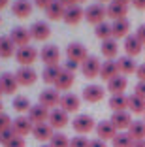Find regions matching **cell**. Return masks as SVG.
I'll list each match as a JSON object with an SVG mask.
<instances>
[{"label":"cell","mask_w":145,"mask_h":147,"mask_svg":"<svg viewBox=\"0 0 145 147\" xmlns=\"http://www.w3.org/2000/svg\"><path fill=\"white\" fill-rule=\"evenodd\" d=\"M72 126L77 134H89L90 130H96V123H94V119L89 113H81V115L74 117Z\"/></svg>","instance_id":"cell-1"},{"label":"cell","mask_w":145,"mask_h":147,"mask_svg":"<svg viewBox=\"0 0 145 147\" xmlns=\"http://www.w3.org/2000/svg\"><path fill=\"white\" fill-rule=\"evenodd\" d=\"M38 57H40V53L36 51V47H32V45L17 47V51H15V59H17V62H19L21 66H30V64H34Z\"/></svg>","instance_id":"cell-2"},{"label":"cell","mask_w":145,"mask_h":147,"mask_svg":"<svg viewBox=\"0 0 145 147\" xmlns=\"http://www.w3.org/2000/svg\"><path fill=\"white\" fill-rule=\"evenodd\" d=\"M66 57H68V61H76V62H79V64H83V62L89 59V53H87V47L83 43L72 42L68 47H66Z\"/></svg>","instance_id":"cell-3"},{"label":"cell","mask_w":145,"mask_h":147,"mask_svg":"<svg viewBox=\"0 0 145 147\" xmlns=\"http://www.w3.org/2000/svg\"><path fill=\"white\" fill-rule=\"evenodd\" d=\"M59 108L64 109L66 113H76V111H79V108H81V98H79L77 94H74V92H64V94L60 96Z\"/></svg>","instance_id":"cell-4"},{"label":"cell","mask_w":145,"mask_h":147,"mask_svg":"<svg viewBox=\"0 0 145 147\" xmlns=\"http://www.w3.org/2000/svg\"><path fill=\"white\" fill-rule=\"evenodd\" d=\"M106 17H107V11H106V8H104L102 4H90L89 8L85 9V19L94 26L100 25V23H104Z\"/></svg>","instance_id":"cell-5"},{"label":"cell","mask_w":145,"mask_h":147,"mask_svg":"<svg viewBox=\"0 0 145 147\" xmlns=\"http://www.w3.org/2000/svg\"><path fill=\"white\" fill-rule=\"evenodd\" d=\"M100 68H102V62H100L98 57H89L81 64V74L87 79H94V78H100Z\"/></svg>","instance_id":"cell-6"},{"label":"cell","mask_w":145,"mask_h":147,"mask_svg":"<svg viewBox=\"0 0 145 147\" xmlns=\"http://www.w3.org/2000/svg\"><path fill=\"white\" fill-rule=\"evenodd\" d=\"M111 123H113V126H115L119 132H126L128 128H130V125H132V113L128 111H115L113 115H111V119H109Z\"/></svg>","instance_id":"cell-7"},{"label":"cell","mask_w":145,"mask_h":147,"mask_svg":"<svg viewBox=\"0 0 145 147\" xmlns=\"http://www.w3.org/2000/svg\"><path fill=\"white\" fill-rule=\"evenodd\" d=\"M15 79H17L19 85L28 87V85H34V83H36L38 74H36L34 68H30V66H21V68L15 72Z\"/></svg>","instance_id":"cell-8"},{"label":"cell","mask_w":145,"mask_h":147,"mask_svg":"<svg viewBox=\"0 0 145 147\" xmlns=\"http://www.w3.org/2000/svg\"><path fill=\"white\" fill-rule=\"evenodd\" d=\"M40 59L45 66H57L60 61V51L57 45H43V49L40 51Z\"/></svg>","instance_id":"cell-9"},{"label":"cell","mask_w":145,"mask_h":147,"mask_svg":"<svg viewBox=\"0 0 145 147\" xmlns=\"http://www.w3.org/2000/svg\"><path fill=\"white\" fill-rule=\"evenodd\" d=\"M70 113H66L64 109H60V108H55V109H51V113H49V125L53 126L55 130H60V128H64V126L70 123Z\"/></svg>","instance_id":"cell-10"},{"label":"cell","mask_w":145,"mask_h":147,"mask_svg":"<svg viewBox=\"0 0 145 147\" xmlns=\"http://www.w3.org/2000/svg\"><path fill=\"white\" fill-rule=\"evenodd\" d=\"M49 113H51V109H47L42 104H36L28 109V119L32 121V125H42V123L49 121Z\"/></svg>","instance_id":"cell-11"},{"label":"cell","mask_w":145,"mask_h":147,"mask_svg":"<svg viewBox=\"0 0 145 147\" xmlns=\"http://www.w3.org/2000/svg\"><path fill=\"white\" fill-rule=\"evenodd\" d=\"M28 30H30L32 40H38V42H43V40H47L51 36V26L47 25V23H43V21H34L30 25Z\"/></svg>","instance_id":"cell-12"},{"label":"cell","mask_w":145,"mask_h":147,"mask_svg":"<svg viewBox=\"0 0 145 147\" xmlns=\"http://www.w3.org/2000/svg\"><path fill=\"white\" fill-rule=\"evenodd\" d=\"M104 94H106V91H104L102 85H87L85 89H83L81 92V98L87 100V102H90V104H96V102H100V100L104 98Z\"/></svg>","instance_id":"cell-13"},{"label":"cell","mask_w":145,"mask_h":147,"mask_svg":"<svg viewBox=\"0 0 145 147\" xmlns=\"http://www.w3.org/2000/svg\"><path fill=\"white\" fill-rule=\"evenodd\" d=\"M123 47H124L126 57H132V59H134V57H138L145 49V45L140 42V40H138L136 34H130V36H126V38H124V45H123Z\"/></svg>","instance_id":"cell-14"},{"label":"cell","mask_w":145,"mask_h":147,"mask_svg":"<svg viewBox=\"0 0 145 147\" xmlns=\"http://www.w3.org/2000/svg\"><path fill=\"white\" fill-rule=\"evenodd\" d=\"M117 134H119V130L113 126L111 121H100L98 125H96V136H98V140H102V142L113 140Z\"/></svg>","instance_id":"cell-15"},{"label":"cell","mask_w":145,"mask_h":147,"mask_svg":"<svg viewBox=\"0 0 145 147\" xmlns=\"http://www.w3.org/2000/svg\"><path fill=\"white\" fill-rule=\"evenodd\" d=\"M11 128L15 130V134H17V136H21V138H23V136H26V134H32L34 125H32V121H30L28 117L19 115V117H15V119H13Z\"/></svg>","instance_id":"cell-16"},{"label":"cell","mask_w":145,"mask_h":147,"mask_svg":"<svg viewBox=\"0 0 145 147\" xmlns=\"http://www.w3.org/2000/svg\"><path fill=\"white\" fill-rule=\"evenodd\" d=\"M60 102V94L57 89H43L40 92V104L45 106L47 109H55V106H59Z\"/></svg>","instance_id":"cell-17"},{"label":"cell","mask_w":145,"mask_h":147,"mask_svg":"<svg viewBox=\"0 0 145 147\" xmlns=\"http://www.w3.org/2000/svg\"><path fill=\"white\" fill-rule=\"evenodd\" d=\"M9 38H11V42L15 43L17 47H25V45H28L30 40H32V36H30L28 28H25V26H15V28L9 32Z\"/></svg>","instance_id":"cell-18"},{"label":"cell","mask_w":145,"mask_h":147,"mask_svg":"<svg viewBox=\"0 0 145 147\" xmlns=\"http://www.w3.org/2000/svg\"><path fill=\"white\" fill-rule=\"evenodd\" d=\"M81 19H85V9L81 8L79 4L72 6V8H66V13H64V19L62 21L66 25H77V23H81Z\"/></svg>","instance_id":"cell-19"},{"label":"cell","mask_w":145,"mask_h":147,"mask_svg":"<svg viewBox=\"0 0 145 147\" xmlns=\"http://www.w3.org/2000/svg\"><path fill=\"white\" fill-rule=\"evenodd\" d=\"M53 134H55V128H53L49 123H42V125H34V128H32V136H34L38 142H49V140L53 138Z\"/></svg>","instance_id":"cell-20"},{"label":"cell","mask_w":145,"mask_h":147,"mask_svg":"<svg viewBox=\"0 0 145 147\" xmlns=\"http://www.w3.org/2000/svg\"><path fill=\"white\" fill-rule=\"evenodd\" d=\"M11 13L19 19H26L32 13V2L30 0H13Z\"/></svg>","instance_id":"cell-21"},{"label":"cell","mask_w":145,"mask_h":147,"mask_svg":"<svg viewBox=\"0 0 145 147\" xmlns=\"http://www.w3.org/2000/svg\"><path fill=\"white\" fill-rule=\"evenodd\" d=\"M17 87H19V83L15 79V74L6 72L0 76V89H2L4 94H13V92L17 91Z\"/></svg>","instance_id":"cell-22"},{"label":"cell","mask_w":145,"mask_h":147,"mask_svg":"<svg viewBox=\"0 0 145 147\" xmlns=\"http://www.w3.org/2000/svg\"><path fill=\"white\" fill-rule=\"evenodd\" d=\"M117 68H119V74H123V76H130V74H136V70H138V64H136V61H134L132 57H119L117 59Z\"/></svg>","instance_id":"cell-23"},{"label":"cell","mask_w":145,"mask_h":147,"mask_svg":"<svg viewBox=\"0 0 145 147\" xmlns=\"http://www.w3.org/2000/svg\"><path fill=\"white\" fill-rule=\"evenodd\" d=\"M111 30H113V40L126 38V36H130V21H128V19L113 21L111 23Z\"/></svg>","instance_id":"cell-24"},{"label":"cell","mask_w":145,"mask_h":147,"mask_svg":"<svg viewBox=\"0 0 145 147\" xmlns=\"http://www.w3.org/2000/svg\"><path fill=\"white\" fill-rule=\"evenodd\" d=\"M121 76L119 74V68H117V62L115 61H104L102 62V68H100V78L104 81H111L113 78Z\"/></svg>","instance_id":"cell-25"},{"label":"cell","mask_w":145,"mask_h":147,"mask_svg":"<svg viewBox=\"0 0 145 147\" xmlns=\"http://www.w3.org/2000/svg\"><path fill=\"white\" fill-rule=\"evenodd\" d=\"M126 87H128V79L124 78V76H117V78H113L111 81H107V91H109L111 94H124Z\"/></svg>","instance_id":"cell-26"},{"label":"cell","mask_w":145,"mask_h":147,"mask_svg":"<svg viewBox=\"0 0 145 147\" xmlns=\"http://www.w3.org/2000/svg\"><path fill=\"white\" fill-rule=\"evenodd\" d=\"M107 11V17H111L113 21H119V19H126L128 15V8L126 6H121V4H115V2H109L106 8Z\"/></svg>","instance_id":"cell-27"},{"label":"cell","mask_w":145,"mask_h":147,"mask_svg":"<svg viewBox=\"0 0 145 147\" xmlns=\"http://www.w3.org/2000/svg\"><path fill=\"white\" fill-rule=\"evenodd\" d=\"M74 81H76V76H74L72 72H66V70L62 68L59 79H57V83H55V89L57 91H68L70 87L74 85Z\"/></svg>","instance_id":"cell-28"},{"label":"cell","mask_w":145,"mask_h":147,"mask_svg":"<svg viewBox=\"0 0 145 147\" xmlns=\"http://www.w3.org/2000/svg\"><path fill=\"white\" fill-rule=\"evenodd\" d=\"M100 53H102L104 57H106L107 61H113L117 57V53H119V45H117V40H106V42H102V45H100Z\"/></svg>","instance_id":"cell-29"},{"label":"cell","mask_w":145,"mask_h":147,"mask_svg":"<svg viewBox=\"0 0 145 147\" xmlns=\"http://www.w3.org/2000/svg\"><path fill=\"white\" fill-rule=\"evenodd\" d=\"M109 108L115 111H126L128 109V96L126 94H111L109 96Z\"/></svg>","instance_id":"cell-30"},{"label":"cell","mask_w":145,"mask_h":147,"mask_svg":"<svg viewBox=\"0 0 145 147\" xmlns=\"http://www.w3.org/2000/svg\"><path fill=\"white\" fill-rule=\"evenodd\" d=\"M126 132L130 134V138L134 142H145V123L143 121H134Z\"/></svg>","instance_id":"cell-31"},{"label":"cell","mask_w":145,"mask_h":147,"mask_svg":"<svg viewBox=\"0 0 145 147\" xmlns=\"http://www.w3.org/2000/svg\"><path fill=\"white\" fill-rule=\"evenodd\" d=\"M17 51L15 49V43L11 42L9 36H0V57L2 59H9L13 57V53Z\"/></svg>","instance_id":"cell-32"},{"label":"cell","mask_w":145,"mask_h":147,"mask_svg":"<svg viewBox=\"0 0 145 147\" xmlns=\"http://www.w3.org/2000/svg\"><path fill=\"white\" fill-rule=\"evenodd\" d=\"M60 72H62V68H60L59 64L57 66H45L43 68V74H42V78H43V83H47V85H55L57 79H59Z\"/></svg>","instance_id":"cell-33"},{"label":"cell","mask_w":145,"mask_h":147,"mask_svg":"<svg viewBox=\"0 0 145 147\" xmlns=\"http://www.w3.org/2000/svg\"><path fill=\"white\" fill-rule=\"evenodd\" d=\"M47 13V19H51V21H59V19H64V13H66V8L60 4L59 0H55L49 8L45 9Z\"/></svg>","instance_id":"cell-34"},{"label":"cell","mask_w":145,"mask_h":147,"mask_svg":"<svg viewBox=\"0 0 145 147\" xmlns=\"http://www.w3.org/2000/svg\"><path fill=\"white\" fill-rule=\"evenodd\" d=\"M128 111L130 113H145V98L138 94L128 96Z\"/></svg>","instance_id":"cell-35"},{"label":"cell","mask_w":145,"mask_h":147,"mask_svg":"<svg viewBox=\"0 0 145 147\" xmlns=\"http://www.w3.org/2000/svg\"><path fill=\"white\" fill-rule=\"evenodd\" d=\"M94 34H96V38H100L102 42H106V40H111L113 38V30H111V25L109 23H100V25L94 26Z\"/></svg>","instance_id":"cell-36"},{"label":"cell","mask_w":145,"mask_h":147,"mask_svg":"<svg viewBox=\"0 0 145 147\" xmlns=\"http://www.w3.org/2000/svg\"><path fill=\"white\" fill-rule=\"evenodd\" d=\"M111 143H113V147H132L134 140L130 138L128 132H119L115 138L111 140Z\"/></svg>","instance_id":"cell-37"},{"label":"cell","mask_w":145,"mask_h":147,"mask_svg":"<svg viewBox=\"0 0 145 147\" xmlns=\"http://www.w3.org/2000/svg\"><path fill=\"white\" fill-rule=\"evenodd\" d=\"M32 108V104H30V100L26 98V96H15L13 98V109L19 113H25L28 111V109Z\"/></svg>","instance_id":"cell-38"},{"label":"cell","mask_w":145,"mask_h":147,"mask_svg":"<svg viewBox=\"0 0 145 147\" xmlns=\"http://www.w3.org/2000/svg\"><path fill=\"white\" fill-rule=\"evenodd\" d=\"M49 145L51 147H70V140H68V136L60 134V132H55L53 138L49 140Z\"/></svg>","instance_id":"cell-39"},{"label":"cell","mask_w":145,"mask_h":147,"mask_svg":"<svg viewBox=\"0 0 145 147\" xmlns=\"http://www.w3.org/2000/svg\"><path fill=\"white\" fill-rule=\"evenodd\" d=\"M15 130L13 128H6V130H2V132H0V143H2V145H6V143H9L11 142L13 138H15Z\"/></svg>","instance_id":"cell-40"},{"label":"cell","mask_w":145,"mask_h":147,"mask_svg":"<svg viewBox=\"0 0 145 147\" xmlns=\"http://www.w3.org/2000/svg\"><path fill=\"white\" fill-rule=\"evenodd\" d=\"M89 140L85 138V136H74L72 140H70V147H89Z\"/></svg>","instance_id":"cell-41"},{"label":"cell","mask_w":145,"mask_h":147,"mask_svg":"<svg viewBox=\"0 0 145 147\" xmlns=\"http://www.w3.org/2000/svg\"><path fill=\"white\" fill-rule=\"evenodd\" d=\"M11 119H9V115H6V113H0V132L6 128H11Z\"/></svg>","instance_id":"cell-42"},{"label":"cell","mask_w":145,"mask_h":147,"mask_svg":"<svg viewBox=\"0 0 145 147\" xmlns=\"http://www.w3.org/2000/svg\"><path fill=\"white\" fill-rule=\"evenodd\" d=\"M26 143H25V138H21V136H15V138L11 140L9 143H6L4 147H25Z\"/></svg>","instance_id":"cell-43"},{"label":"cell","mask_w":145,"mask_h":147,"mask_svg":"<svg viewBox=\"0 0 145 147\" xmlns=\"http://www.w3.org/2000/svg\"><path fill=\"white\" fill-rule=\"evenodd\" d=\"M77 68H81V64L76 62V61H66V64H64V70H66V72H72V74H76Z\"/></svg>","instance_id":"cell-44"},{"label":"cell","mask_w":145,"mask_h":147,"mask_svg":"<svg viewBox=\"0 0 145 147\" xmlns=\"http://www.w3.org/2000/svg\"><path fill=\"white\" fill-rule=\"evenodd\" d=\"M134 94L145 98V81H138V85L134 87Z\"/></svg>","instance_id":"cell-45"},{"label":"cell","mask_w":145,"mask_h":147,"mask_svg":"<svg viewBox=\"0 0 145 147\" xmlns=\"http://www.w3.org/2000/svg\"><path fill=\"white\" fill-rule=\"evenodd\" d=\"M53 2H55V0H34V6L36 8H42V9H47Z\"/></svg>","instance_id":"cell-46"},{"label":"cell","mask_w":145,"mask_h":147,"mask_svg":"<svg viewBox=\"0 0 145 147\" xmlns=\"http://www.w3.org/2000/svg\"><path fill=\"white\" fill-rule=\"evenodd\" d=\"M136 36H138V40H140V42L145 45V25H140V26H138Z\"/></svg>","instance_id":"cell-47"},{"label":"cell","mask_w":145,"mask_h":147,"mask_svg":"<svg viewBox=\"0 0 145 147\" xmlns=\"http://www.w3.org/2000/svg\"><path fill=\"white\" fill-rule=\"evenodd\" d=\"M136 78L140 79V81H145V62L138 66V70H136Z\"/></svg>","instance_id":"cell-48"},{"label":"cell","mask_w":145,"mask_h":147,"mask_svg":"<svg viewBox=\"0 0 145 147\" xmlns=\"http://www.w3.org/2000/svg\"><path fill=\"white\" fill-rule=\"evenodd\" d=\"M89 147H107L106 145V142H102V140H90V143H89Z\"/></svg>","instance_id":"cell-49"},{"label":"cell","mask_w":145,"mask_h":147,"mask_svg":"<svg viewBox=\"0 0 145 147\" xmlns=\"http://www.w3.org/2000/svg\"><path fill=\"white\" fill-rule=\"evenodd\" d=\"M132 6L136 9H145V0H132Z\"/></svg>","instance_id":"cell-50"},{"label":"cell","mask_w":145,"mask_h":147,"mask_svg":"<svg viewBox=\"0 0 145 147\" xmlns=\"http://www.w3.org/2000/svg\"><path fill=\"white\" fill-rule=\"evenodd\" d=\"M59 2L64 6V8H72V6L77 4V0H59Z\"/></svg>","instance_id":"cell-51"},{"label":"cell","mask_w":145,"mask_h":147,"mask_svg":"<svg viewBox=\"0 0 145 147\" xmlns=\"http://www.w3.org/2000/svg\"><path fill=\"white\" fill-rule=\"evenodd\" d=\"M113 2H115V4H121V6H126V8L132 4V0H113Z\"/></svg>","instance_id":"cell-52"},{"label":"cell","mask_w":145,"mask_h":147,"mask_svg":"<svg viewBox=\"0 0 145 147\" xmlns=\"http://www.w3.org/2000/svg\"><path fill=\"white\" fill-rule=\"evenodd\" d=\"M132 147H145V142H134Z\"/></svg>","instance_id":"cell-53"},{"label":"cell","mask_w":145,"mask_h":147,"mask_svg":"<svg viewBox=\"0 0 145 147\" xmlns=\"http://www.w3.org/2000/svg\"><path fill=\"white\" fill-rule=\"evenodd\" d=\"M8 2H9V0H0V9H4L6 6H8Z\"/></svg>","instance_id":"cell-54"},{"label":"cell","mask_w":145,"mask_h":147,"mask_svg":"<svg viewBox=\"0 0 145 147\" xmlns=\"http://www.w3.org/2000/svg\"><path fill=\"white\" fill-rule=\"evenodd\" d=\"M40 147H51V145H49V143H47V145H45V143H43V145H40Z\"/></svg>","instance_id":"cell-55"},{"label":"cell","mask_w":145,"mask_h":147,"mask_svg":"<svg viewBox=\"0 0 145 147\" xmlns=\"http://www.w3.org/2000/svg\"><path fill=\"white\" fill-rule=\"evenodd\" d=\"M81 2H87V0H77V4H81Z\"/></svg>","instance_id":"cell-56"},{"label":"cell","mask_w":145,"mask_h":147,"mask_svg":"<svg viewBox=\"0 0 145 147\" xmlns=\"http://www.w3.org/2000/svg\"><path fill=\"white\" fill-rule=\"evenodd\" d=\"M100 2H113V0H100Z\"/></svg>","instance_id":"cell-57"},{"label":"cell","mask_w":145,"mask_h":147,"mask_svg":"<svg viewBox=\"0 0 145 147\" xmlns=\"http://www.w3.org/2000/svg\"><path fill=\"white\" fill-rule=\"evenodd\" d=\"M0 113H2V102H0Z\"/></svg>","instance_id":"cell-58"},{"label":"cell","mask_w":145,"mask_h":147,"mask_svg":"<svg viewBox=\"0 0 145 147\" xmlns=\"http://www.w3.org/2000/svg\"><path fill=\"white\" fill-rule=\"evenodd\" d=\"M2 94H4V92H2V89H0V96H2Z\"/></svg>","instance_id":"cell-59"},{"label":"cell","mask_w":145,"mask_h":147,"mask_svg":"<svg viewBox=\"0 0 145 147\" xmlns=\"http://www.w3.org/2000/svg\"><path fill=\"white\" fill-rule=\"evenodd\" d=\"M143 123H145V113H143Z\"/></svg>","instance_id":"cell-60"},{"label":"cell","mask_w":145,"mask_h":147,"mask_svg":"<svg viewBox=\"0 0 145 147\" xmlns=\"http://www.w3.org/2000/svg\"><path fill=\"white\" fill-rule=\"evenodd\" d=\"M0 23H2V17H0Z\"/></svg>","instance_id":"cell-61"},{"label":"cell","mask_w":145,"mask_h":147,"mask_svg":"<svg viewBox=\"0 0 145 147\" xmlns=\"http://www.w3.org/2000/svg\"><path fill=\"white\" fill-rule=\"evenodd\" d=\"M143 51H145V49H143Z\"/></svg>","instance_id":"cell-62"}]
</instances>
